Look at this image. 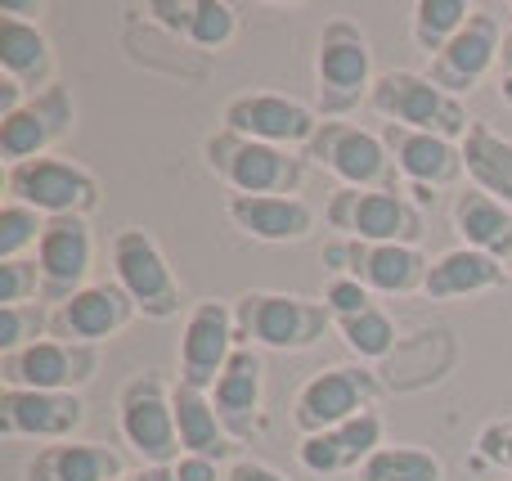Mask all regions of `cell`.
Wrapping results in <instances>:
<instances>
[{
    "instance_id": "1",
    "label": "cell",
    "mask_w": 512,
    "mask_h": 481,
    "mask_svg": "<svg viewBox=\"0 0 512 481\" xmlns=\"http://www.w3.org/2000/svg\"><path fill=\"white\" fill-rule=\"evenodd\" d=\"M369 108L378 117H387V126H409V131H427V135H441V140L463 144V135L472 131V117L463 108V99L445 95L427 72H382L373 81V95Z\"/></svg>"
},
{
    "instance_id": "2",
    "label": "cell",
    "mask_w": 512,
    "mask_h": 481,
    "mask_svg": "<svg viewBox=\"0 0 512 481\" xmlns=\"http://www.w3.org/2000/svg\"><path fill=\"white\" fill-rule=\"evenodd\" d=\"M373 50L369 36L351 18H333L315 50V90H319V122H337L351 108L369 104L373 95Z\"/></svg>"
},
{
    "instance_id": "3",
    "label": "cell",
    "mask_w": 512,
    "mask_h": 481,
    "mask_svg": "<svg viewBox=\"0 0 512 481\" xmlns=\"http://www.w3.org/2000/svg\"><path fill=\"white\" fill-rule=\"evenodd\" d=\"M207 167L234 189V194H288L297 198L301 180H306V153L279 149V144H261L248 135L216 131L203 144Z\"/></svg>"
},
{
    "instance_id": "4",
    "label": "cell",
    "mask_w": 512,
    "mask_h": 481,
    "mask_svg": "<svg viewBox=\"0 0 512 481\" xmlns=\"http://www.w3.org/2000/svg\"><path fill=\"white\" fill-rule=\"evenodd\" d=\"M234 324H239L243 347L265 351H306L333 329V315L324 302L292 293H243L234 302Z\"/></svg>"
},
{
    "instance_id": "5",
    "label": "cell",
    "mask_w": 512,
    "mask_h": 481,
    "mask_svg": "<svg viewBox=\"0 0 512 481\" xmlns=\"http://www.w3.org/2000/svg\"><path fill=\"white\" fill-rule=\"evenodd\" d=\"M324 221L342 239H360V243H405V248H418V239L427 234L423 207L414 198L396 194V189H337L324 207Z\"/></svg>"
},
{
    "instance_id": "6",
    "label": "cell",
    "mask_w": 512,
    "mask_h": 481,
    "mask_svg": "<svg viewBox=\"0 0 512 481\" xmlns=\"http://www.w3.org/2000/svg\"><path fill=\"white\" fill-rule=\"evenodd\" d=\"M117 423L122 437L149 459V468H171L185 450H180L176 432V401H171L162 374H135L117 396Z\"/></svg>"
},
{
    "instance_id": "7",
    "label": "cell",
    "mask_w": 512,
    "mask_h": 481,
    "mask_svg": "<svg viewBox=\"0 0 512 481\" xmlns=\"http://www.w3.org/2000/svg\"><path fill=\"white\" fill-rule=\"evenodd\" d=\"M5 189L9 198L36 207L41 216H90L99 207V180L86 167L54 158V153L5 167Z\"/></svg>"
},
{
    "instance_id": "8",
    "label": "cell",
    "mask_w": 512,
    "mask_h": 481,
    "mask_svg": "<svg viewBox=\"0 0 512 481\" xmlns=\"http://www.w3.org/2000/svg\"><path fill=\"white\" fill-rule=\"evenodd\" d=\"M306 158L328 167L342 189H396V158L382 144V135L351 122H319L315 140L306 144Z\"/></svg>"
},
{
    "instance_id": "9",
    "label": "cell",
    "mask_w": 512,
    "mask_h": 481,
    "mask_svg": "<svg viewBox=\"0 0 512 481\" xmlns=\"http://www.w3.org/2000/svg\"><path fill=\"white\" fill-rule=\"evenodd\" d=\"M113 270L117 284L131 293L135 311L149 315V320H171L180 315V279L176 270L167 266L162 248L153 243V234H144L140 225H126L113 239Z\"/></svg>"
},
{
    "instance_id": "10",
    "label": "cell",
    "mask_w": 512,
    "mask_h": 481,
    "mask_svg": "<svg viewBox=\"0 0 512 481\" xmlns=\"http://www.w3.org/2000/svg\"><path fill=\"white\" fill-rule=\"evenodd\" d=\"M382 396V383L373 369L364 365H333L324 374H315L306 387L297 392L292 405V423L301 428V437L328 432L346 419H360L373 410V401Z\"/></svg>"
},
{
    "instance_id": "11",
    "label": "cell",
    "mask_w": 512,
    "mask_h": 481,
    "mask_svg": "<svg viewBox=\"0 0 512 481\" xmlns=\"http://www.w3.org/2000/svg\"><path fill=\"white\" fill-rule=\"evenodd\" d=\"M99 369V351L86 342L41 338L23 351L0 356V378L18 392H81Z\"/></svg>"
},
{
    "instance_id": "12",
    "label": "cell",
    "mask_w": 512,
    "mask_h": 481,
    "mask_svg": "<svg viewBox=\"0 0 512 481\" xmlns=\"http://www.w3.org/2000/svg\"><path fill=\"white\" fill-rule=\"evenodd\" d=\"M324 261L333 275L360 279L369 293H418L427 284V270H432V261L418 248H405V243H360V239L328 243Z\"/></svg>"
},
{
    "instance_id": "13",
    "label": "cell",
    "mask_w": 512,
    "mask_h": 481,
    "mask_svg": "<svg viewBox=\"0 0 512 481\" xmlns=\"http://www.w3.org/2000/svg\"><path fill=\"white\" fill-rule=\"evenodd\" d=\"M234 351H239L234 306L216 302V297L212 302H198L185 315V333H180V383L212 396L216 378L225 374Z\"/></svg>"
},
{
    "instance_id": "14",
    "label": "cell",
    "mask_w": 512,
    "mask_h": 481,
    "mask_svg": "<svg viewBox=\"0 0 512 481\" xmlns=\"http://www.w3.org/2000/svg\"><path fill=\"white\" fill-rule=\"evenodd\" d=\"M499 50H504V14H499V9H477V14L468 18V27L432 59L427 77H432L445 95L459 99L490 77V68L499 63Z\"/></svg>"
},
{
    "instance_id": "15",
    "label": "cell",
    "mask_w": 512,
    "mask_h": 481,
    "mask_svg": "<svg viewBox=\"0 0 512 481\" xmlns=\"http://www.w3.org/2000/svg\"><path fill=\"white\" fill-rule=\"evenodd\" d=\"M36 266H41V297L45 302H68L81 288H90L95 266V234L86 216H50L41 243H36Z\"/></svg>"
},
{
    "instance_id": "16",
    "label": "cell",
    "mask_w": 512,
    "mask_h": 481,
    "mask_svg": "<svg viewBox=\"0 0 512 481\" xmlns=\"http://www.w3.org/2000/svg\"><path fill=\"white\" fill-rule=\"evenodd\" d=\"M225 131L248 135L261 144H279V149H306L319 131V113L288 95H270V90H248L225 104Z\"/></svg>"
},
{
    "instance_id": "17",
    "label": "cell",
    "mask_w": 512,
    "mask_h": 481,
    "mask_svg": "<svg viewBox=\"0 0 512 481\" xmlns=\"http://www.w3.org/2000/svg\"><path fill=\"white\" fill-rule=\"evenodd\" d=\"M68 131H72V95L54 81L50 90L27 99L18 113L0 117V158H5V167L45 158Z\"/></svg>"
},
{
    "instance_id": "18",
    "label": "cell",
    "mask_w": 512,
    "mask_h": 481,
    "mask_svg": "<svg viewBox=\"0 0 512 481\" xmlns=\"http://www.w3.org/2000/svg\"><path fill=\"white\" fill-rule=\"evenodd\" d=\"M86 428V401L77 392H18L5 387L0 396V432L32 441H68Z\"/></svg>"
},
{
    "instance_id": "19",
    "label": "cell",
    "mask_w": 512,
    "mask_h": 481,
    "mask_svg": "<svg viewBox=\"0 0 512 481\" xmlns=\"http://www.w3.org/2000/svg\"><path fill=\"white\" fill-rule=\"evenodd\" d=\"M131 320H135V302L113 279V284H90V288H81L77 297H68V302L50 315V329H59L68 342L99 347L104 338L122 333Z\"/></svg>"
},
{
    "instance_id": "20",
    "label": "cell",
    "mask_w": 512,
    "mask_h": 481,
    "mask_svg": "<svg viewBox=\"0 0 512 481\" xmlns=\"http://www.w3.org/2000/svg\"><path fill=\"white\" fill-rule=\"evenodd\" d=\"M382 450V414L369 410L360 419H346L328 432H315V437H301L297 459L306 473L315 477H333V473H351V468H364L373 455Z\"/></svg>"
},
{
    "instance_id": "21",
    "label": "cell",
    "mask_w": 512,
    "mask_h": 481,
    "mask_svg": "<svg viewBox=\"0 0 512 481\" xmlns=\"http://www.w3.org/2000/svg\"><path fill=\"white\" fill-rule=\"evenodd\" d=\"M261 396H265V360L256 347H243L230 356L225 374L212 387V405L216 419L225 423L230 441H248L261 428Z\"/></svg>"
},
{
    "instance_id": "22",
    "label": "cell",
    "mask_w": 512,
    "mask_h": 481,
    "mask_svg": "<svg viewBox=\"0 0 512 481\" xmlns=\"http://www.w3.org/2000/svg\"><path fill=\"white\" fill-rule=\"evenodd\" d=\"M382 144L391 149L400 176L418 189H445L463 180V144L441 140V135L427 131H409V126H387L382 131Z\"/></svg>"
},
{
    "instance_id": "23",
    "label": "cell",
    "mask_w": 512,
    "mask_h": 481,
    "mask_svg": "<svg viewBox=\"0 0 512 481\" xmlns=\"http://www.w3.org/2000/svg\"><path fill=\"white\" fill-rule=\"evenodd\" d=\"M230 221L261 243H301L315 230V207L288 194H230Z\"/></svg>"
},
{
    "instance_id": "24",
    "label": "cell",
    "mask_w": 512,
    "mask_h": 481,
    "mask_svg": "<svg viewBox=\"0 0 512 481\" xmlns=\"http://www.w3.org/2000/svg\"><path fill=\"white\" fill-rule=\"evenodd\" d=\"M0 77L18 81L27 95H41L54 86V50L36 23L0 14Z\"/></svg>"
},
{
    "instance_id": "25",
    "label": "cell",
    "mask_w": 512,
    "mask_h": 481,
    "mask_svg": "<svg viewBox=\"0 0 512 481\" xmlns=\"http://www.w3.org/2000/svg\"><path fill=\"white\" fill-rule=\"evenodd\" d=\"M149 18L198 50H221L239 32L234 5H225V0H153Z\"/></svg>"
},
{
    "instance_id": "26",
    "label": "cell",
    "mask_w": 512,
    "mask_h": 481,
    "mask_svg": "<svg viewBox=\"0 0 512 481\" xmlns=\"http://www.w3.org/2000/svg\"><path fill=\"white\" fill-rule=\"evenodd\" d=\"M126 477L122 455L95 441H59L32 455L27 481H117Z\"/></svg>"
},
{
    "instance_id": "27",
    "label": "cell",
    "mask_w": 512,
    "mask_h": 481,
    "mask_svg": "<svg viewBox=\"0 0 512 481\" xmlns=\"http://www.w3.org/2000/svg\"><path fill=\"white\" fill-rule=\"evenodd\" d=\"M454 230L463 234V248H477L504 266L512 261V212L486 189H463L454 198Z\"/></svg>"
},
{
    "instance_id": "28",
    "label": "cell",
    "mask_w": 512,
    "mask_h": 481,
    "mask_svg": "<svg viewBox=\"0 0 512 481\" xmlns=\"http://www.w3.org/2000/svg\"><path fill=\"white\" fill-rule=\"evenodd\" d=\"M504 275H508L504 261L486 257V252H477V248H450L432 261L423 293L432 297V302H450V297L490 293V288L504 284Z\"/></svg>"
},
{
    "instance_id": "29",
    "label": "cell",
    "mask_w": 512,
    "mask_h": 481,
    "mask_svg": "<svg viewBox=\"0 0 512 481\" xmlns=\"http://www.w3.org/2000/svg\"><path fill=\"white\" fill-rule=\"evenodd\" d=\"M463 167H468L472 189H486L490 198L512 207V140L486 122H472L463 135Z\"/></svg>"
},
{
    "instance_id": "30",
    "label": "cell",
    "mask_w": 512,
    "mask_h": 481,
    "mask_svg": "<svg viewBox=\"0 0 512 481\" xmlns=\"http://www.w3.org/2000/svg\"><path fill=\"white\" fill-rule=\"evenodd\" d=\"M171 401H176L180 450H185V455H203V459H216V464H221V459L230 455V432H225V423L216 419L212 396L194 392V387H185V383H176Z\"/></svg>"
},
{
    "instance_id": "31",
    "label": "cell",
    "mask_w": 512,
    "mask_h": 481,
    "mask_svg": "<svg viewBox=\"0 0 512 481\" xmlns=\"http://www.w3.org/2000/svg\"><path fill=\"white\" fill-rule=\"evenodd\" d=\"M472 14H477V9H472L468 0H418L414 5V45L436 59V54L468 27Z\"/></svg>"
},
{
    "instance_id": "32",
    "label": "cell",
    "mask_w": 512,
    "mask_h": 481,
    "mask_svg": "<svg viewBox=\"0 0 512 481\" xmlns=\"http://www.w3.org/2000/svg\"><path fill=\"white\" fill-rule=\"evenodd\" d=\"M360 481H445V468L423 446H382L360 468Z\"/></svg>"
},
{
    "instance_id": "33",
    "label": "cell",
    "mask_w": 512,
    "mask_h": 481,
    "mask_svg": "<svg viewBox=\"0 0 512 481\" xmlns=\"http://www.w3.org/2000/svg\"><path fill=\"white\" fill-rule=\"evenodd\" d=\"M337 333H342V342L360 360H382L396 347V324H391V315L382 311V306H369V311H360V315L337 320Z\"/></svg>"
},
{
    "instance_id": "34",
    "label": "cell",
    "mask_w": 512,
    "mask_h": 481,
    "mask_svg": "<svg viewBox=\"0 0 512 481\" xmlns=\"http://www.w3.org/2000/svg\"><path fill=\"white\" fill-rule=\"evenodd\" d=\"M45 225H50V216H41L18 198H5V207H0V261H23V252L41 243Z\"/></svg>"
},
{
    "instance_id": "35",
    "label": "cell",
    "mask_w": 512,
    "mask_h": 481,
    "mask_svg": "<svg viewBox=\"0 0 512 481\" xmlns=\"http://www.w3.org/2000/svg\"><path fill=\"white\" fill-rule=\"evenodd\" d=\"M45 329H50V315L41 311V302L0 306V347H5V351L32 347V342H41Z\"/></svg>"
},
{
    "instance_id": "36",
    "label": "cell",
    "mask_w": 512,
    "mask_h": 481,
    "mask_svg": "<svg viewBox=\"0 0 512 481\" xmlns=\"http://www.w3.org/2000/svg\"><path fill=\"white\" fill-rule=\"evenodd\" d=\"M41 297V266L36 261H0V306H27Z\"/></svg>"
},
{
    "instance_id": "37",
    "label": "cell",
    "mask_w": 512,
    "mask_h": 481,
    "mask_svg": "<svg viewBox=\"0 0 512 481\" xmlns=\"http://www.w3.org/2000/svg\"><path fill=\"white\" fill-rule=\"evenodd\" d=\"M324 306H328V315H333V324H337V320H346V315H360V311H369V306H378V302H373V293L360 284V279L333 275L328 279V288H324Z\"/></svg>"
},
{
    "instance_id": "38",
    "label": "cell",
    "mask_w": 512,
    "mask_h": 481,
    "mask_svg": "<svg viewBox=\"0 0 512 481\" xmlns=\"http://www.w3.org/2000/svg\"><path fill=\"white\" fill-rule=\"evenodd\" d=\"M477 459L512 473V419H490L477 432Z\"/></svg>"
},
{
    "instance_id": "39",
    "label": "cell",
    "mask_w": 512,
    "mask_h": 481,
    "mask_svg": "<svg viewBox=\"0 0 512 481\" xmlns=\"http://www.w3.org/2000/svg\"><path fill=\"white\" fill-rule=\"evenodd\" d=\"M171 468H176V481H221V464L203 455H180Z\"/></svg>"
},
{
    "instance_id": "40",
    "label": "cell",
    "mask_w": 512,
    "mask_h": 481,
    "mask_svg": "<svg viewBox=\"0 0 512 481\" xmlns=\"http://www.w3.org/2000/svg\"><path fill=\"white\" fill-rule=\"evenodd\" d=\"M225 481H288V477L274 473V468L261 464V459H234V464L225 468Z\"/></svg>"
},
{
    "instance_id": "41",
    "label": "cell",
    "mask_w": 512,
    "mask_h": 481,
    "mask_svg": "<svg viewBox=\"0 0 512 481\" xmlns=\"http://www.w3.org/2000/svg\"><path fill=\"white\" fill-rule=\"evenodd\" d=\"M117 481H176V468H140V473H126Z\"/></svg>"
},
{
    "instance_id": "42",
    "label": "cell",
    "mask_w": 512,
    "mask_h": 481,
    "mask_svg": "<svg viewBox=\"0 0 512 481\" xmlns=\"http://www.w3.org/2000/svg\"><path fill=\"white\" fill-rule=\"evenodd\" d=\"M499 68H504V77L512 72V27L504 32V50H499Z\"/></svg>"
},
{
    "instance_id": "43",
    "label": "cell",
    "mask_w": 512,
    "mask_h": 481,
    "mask_svg": "<svg viewBox=\"0 0 512 481\" xmlns=\"http://www.w3.org/2000/svg\"><path fill=\"white\" fill-rule=\"evenodd\" d=\"M499 99L512 108V72H508V77H499Z\"/></svg>"
},
{
    "instance_id": "44",
    "label": "cell",
    "mask_w": 512,
    "mask_h": 481,
    "mask_svg": "<svg viewBox=\"0 0 512 481\" xmlns=\"http://www.w3.org/2000/svg\"><path fill=\"white\" fill-rule=\"evenodd\" d=\"M508 275H512V261H508Z\"/></svg>"
}]
</instances>
